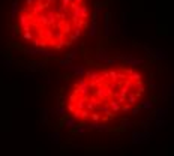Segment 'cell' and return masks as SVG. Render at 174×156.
Returning <instances> with one entry per match:
<instances>
[{"instance_id":"obj_1","label":"cell","mask_w":174,"mask_h":156,"mask_svg":"<svg viewBox=\"0 0 174 156\" xmlns=\"http://www.w3.org/2000/svg\"><path fill=\"white\" fill-rule=\"evenodd\" d=\"M35 36H33V32H24L23 33V39L24 41H32Z\"/></svg>"},{"instance_id":"obj_2","label":"cell","mask_w":174,"mask_h":156,"mask_svg":"<svg viewBox=\"0 0 174 156\" xmlns=\"http://www.w3.org/2000/svg\"><path fill=\"white\" fill-rule=\"evenodd\" d=\"M155 53H156L155 56H156L158 59H165V57H167V54H165L162 50H155Z\"/></svg>"},{"instance_id":"obj_3","label":"cell","mask_w":174,"mask_h":156,"mask_svg":"<svg viewBox=\"0 0 174 156\" xmlns=\"http://www.w3.org/2000/svg\"><path fill=\"white\" fill-rule=\"evenodd\" d=\"M141 107H143V108H147V110H149V108H152V107H153V104H152V101H144V102L141 104Z\"/></svg>"},{"instance_id":"obj_4","label":"cell","mask_w":174,"mask_h":156,"mask_svg":"<svg viewBox=\"0 0 174 156\" xmlns=\"http://www.w3.org/2000/svg\"><path fill=\"white\" fill-rule=\"evenodd\" d=\"M96 35V23L93 21V26H92V30H90V36H95Z\"/></svg>"}]
</instances>
